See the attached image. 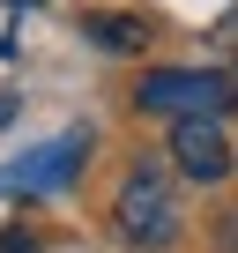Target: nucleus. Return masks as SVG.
Masks as SVG:
<instances>
[{
  "mask_svg": "<svg viewBox=\"0 0 238 253\" xmlns=\"http://www.w3.org/2000/svg\"><path fill=\"white\" fill-rule=\"evenodd\" d=\"M112 223H119V238H127L134 253L179 246V194H171V179L157 164L127 171V186H119V201H112Z\"/></svg>",
  "mask_w": 238,
  "mask_h": 253,
  "instance_id": "2",
  "label": "nucleus"
},
{
  "mask_svg": "<svg viewBox=\"0 0 238 253\" xmlns=\"http://www.w3.org/2000/svg\"><path fill=\"white\" fill-rule=\"evenodd\" d=\"M23 8H38V0H23Z\"/></svg>",
  "mask_w": 238,
  "mask_h": 253,
  "instance_id": "6",
  "label": "nucleus"
},
{
  "mask_svg": "<svg viewBox=\"0 0 238 253\" xmlns=\"http://www.w3.org/2000/svg\"><path fill=\"white\" fill-rule=\"evenodd\" d=\"M82 164H89V126H75V134L30 149L23 164H8V171H0V194H60Z\"/></svg>",
  "mask_w": 238,
  "mask_h": 253,
  "instance_id": "3",
  "label": "nucleus"
},
{
  "mask_svg": "<svg viewBox=\"0 0 238 253\" xmlns=\"http://www.w3.org/2000/svg\"><path fill=\"white\" fill-rule=\"evenodd\" d=\"M231 75H238V67H231Z\"/></svg>",
  "mask_w": 238,
  "mask_h": 253,
  "instance_id": "7",
  "label": "nucleus"
},
{
  "mask_svg": "<svg viewBox=\"0 0 238 253\" xmlns=\"http://www.w3.org/2000/svg\"><path fill=\"white\" fill-rule=\"evenodd\" d=\"M231 164H238V149L223 142V126H216V119H171V171H179V179L216 186Z\"/></svg>",
  "mask_w": 238,
  "mask_h": 253,
  "instance_id": "4",
  "label": "nucleus"
},
{
  "mask_svg": "<svg viewBox=\"0 0 238 253\" xmlns=\"http://www.w3.org/2000/svg\"><path fill=\"white\" fill-rule=\"evenodd\" d=\"M82 38H89L97 52H142L149 23H142V15H82Z\"/></svg>",
  "mask_w": 238,
  "mask_h": 253,
  "instance_id": "5",
  "label": "nucleus"
},
{
  "mask_svg": "<svg viewBox=\"0 0 238 253\" xmlns=\"http://www.w3.org/2000/svg\"><path fill=\"white\" fill-rule=\"evenodd\" d=\"M134 104L164 112V119H216V112L238 104V75L231 67H149Z\"/></svg>",
  "mask_w": 238,
  "mask_h": 253,
  "instance_id": "1",
  "label": "nucleus"
}]
</instances>
